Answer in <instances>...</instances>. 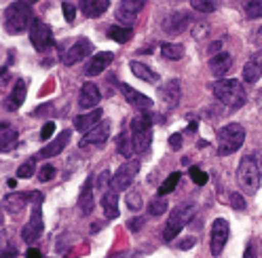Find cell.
I'll return each instance as SVG.
<instances>
[{
    "mask_svg": "<svg viewBox=\"0 0 262 258\" xmlns=\"http://www.w3.org/2000/svg\"><path fill=\"white\" fill-rule=\"evenodd\" d=\"M34 15H32V5L28 3H11L5 9V30L7 34H21L24 30L32 28Z\"/></svg>",
    "mask_w": 262,
    "mask_h": 258,
    "instance_id": "6da1fadb",
    "label": "cell"
},
{
    "mask_svg": "<svg viewBox=\"0 0 262 258\" xmlns=\"http://www.w3.org/2000/svg\"><path fill=\"white\" fill-rule=\"evenodd\" d=\"M211 91H214V95L224 106L233 108V110H237L245 104V89L241 85V80H237V78L216 80V83L211 85Z\"/></svg>",
    "mask_w": 262,
    "mask_h": 258,
    "instance_id": "7a4b0ae2",
    "label": "cell"
},
{
    "mask_svg": "<svg viewBox=\"0 0 262 258\" xmlns=\"http://www.w3.org/2000/svg\"><path fill=\"white\" fill-rule=\"evenodd\" d=\"M260 180H262V174H260V165H258L256 157L254 155L243 157L237 167V182H239L241 190L245 195H256L260 188Z\"/></svg>",
    "mask_w": 262,
    "mask_h": 258,
    "instance_id": "3957f363",
    "label": "cell"
},
{
    "mask_svg": "<svg viewBox=\"0 0 262 258\" xmlns=\"http://www.w3.org/2000/svg\"><path fill=\"white\" fill-rule=\"evenodd\" d=\"M245 140V129L239 123H228L218 132V155L220 157H228L237 153L243 146Z\"/></svg>",
    "mask_w": 262,
    "mask_h": 258,
    "instance_id": "277c9868",
    "label": "cell"
},
{
    "mask_svg": "<svg viewBox=\"0 0 262 258\" xmlns=\"http://www.w3.org/2000/svg\"><path fill=\"white\" fill-rule=\"evenodd\" d=\"M192 214H194V203H188L186 201V203L176 205V209L169 214V220L165 224V229H163V239H165V241H173L180 235V231H182L186 224L190 222Z\"/></svg>",
    "mask_w": 262,
    "mask_h": 258,
    "instance_id": "5b68a950",
    "label": "cell"
},
{
    "mask_svg": "<svg viewBox=\"0 0 262 258\" xmlns=\"http://www.w3.org/2000/svg\"><path fill=\"white\" fill-rule=\"evenodd\" d=\"M40 205H42V192H34V201H32V214H30V220L24 224L21 229V239L26 244H36L42 235V214H40Z\"/></svg>",
    "mask_w": 262,
    "mask_h": 258,
    "instance_id": "8992f818",
    "label": "cell"
},
{
    "mask_svg": "<svg viewBox=\"0 0 262 258\" xmlns=\"http://www.w3.org/2000/svg\"><path fill=\"white\" fill-rule=\"evenodd\" d=\"M30 42L34 45V49L40 51V53L53 49L55 47V36H53L51 26H47L40 19H34V24H32V28H30Z\"/></svg>",
    "mask_w": 262,
    "mask_h": 258,
    "instance_id": "52a82bcc",
    "label": "cell"
},
{
    "mask_svg": "<svg viewBox=\"0 0 262 258\" xmlns=\"http://www.w3.org/2000/svg\"><path fill=\"white\" fill-rule=\"evenodd\" d=\"M138 171H140V161H136V159L125 161V163H123V165L117 169V174L112 176L110 186H112L114 190H117V192L127 190L131 184H134V180H136Z\"/></svg>",
    "mask_w": 262,
    "mask_h": 258,
    "instance_id": "ba28073f",
    "label": "cell"
},
{
    "mask_svg": "<svg viewBox=\"0 0 262 258\" xmlns=\"http://www.w3.org/2000/svg\"><path fill=\"white\" fill-rule=\"evenodd\" d=\"M91 51H93V45H91L89 38H76V40L68 47V51H63L61 61L66 63V66H74V63L87 59V57L91 55Z\"/></svg>",
    "mask_w": 262,
    "mask_h": 258,
    "instance_id": "9c48e42d",
    "label": "cell"
},
{
    "mask_svg": "<svg viewBox=\"0 0 262 258\" xmlns=\"http://www.w3.org/2000/svg\"><path fill=\"white\" fill-rule=\"evenodd\" d=\"M228 233H231V229H228V222L224 218H216L214 222H211V237H209V248H211V254L214 256H220L226 241H228Z\"/></svg>",
    "mask_w": 262,
    "mask_h": 258,
    "instance_id": "30bf717a",
    "label": "cell"
},
{
    "mask_svg": "<svg viewBox=\"0 0 262 258\" xmlns=\"http://www.w3.org/2000/svg\"><path fill=\"white\" fill-rule=\"evenodd\" d=\"M142 9H144V3H142V0H123L114 15H117V22H119L121 26L131 28V26L136 24L138 13H140Z\"/></svg>",
    "mask_w": 262,
    "mask_h": 258,
    "instance_id": "8fae6325",
    "label": "cell"
},
{
    "mask_svg": "<svg viewBox=\"0 0 262 258\" xmlns=\"http://www.w3.org/2000/svg\"><path fill=\"white\" fill-rule=\"evenodd\" d=\"M190 26V15L184 13V11H176V13H169L165 19H163V32L165 34H182V32Z\"/></svg>",
    "mask_w": 262,
    "mask_h": 258,
    "instance_id": "7c38bea8",
    "label": "cell"
},
{
    "mask_svg": "<svg viewBox=\"0 0 262 258\" xmlns=\"http://www.w3.org/2000/svg\"><path fill=\"white\" fill-rule=\"evenodd\" d=\"M110 136V123L108 121H102L100 125H95L91 132H87L80 140V148H87V146H100L104 144Z\"/></svg>",
    "mask_w": 262,
    "mask_h": 258,
    "instance_id": "4fadbf2b",
    "label": "cell"
},
{
    "mask_svg": "<svg viewBox=\"0 0 262 258\" xmlns=\"http://www.w3.org/2000/svg\"><path fill=\"white\" fill-rule=\"evenodd\" d=\"M102 100V93L97 89L95 83H85L80 87V95H78V106L83 110H95L97 104Z\"/></svg>",
    "mask_w": 262,
    "mask_h": 258,
    "instance_id": "5bb4252c",
    "label": "cell"
},
{
    "mask_svg": "<svg viewBox=\"0 0 262 258\" xmlns=\"http://www.w3.org/2000/svg\"><path fill=\"white\" fill-rule=\"evenodd\" d=\"M119 89H121V93L125 95V100H127L131 106H134V108H140V110H148V108H152V100L148 98V95L140 93L138 89H134L131 85L121 83Z\"/></svg>",
    "mask_w": 262,
    "mask_h": 258,
    "instance_id": "9a60e30c",
    "label": "cell"
},
{
    "mask_svg": "<svg viewBox=\"0 0 262 258\" xmlns=\"http://www.w3.org/2000/svg\"><path fill=\"white\" fill-rule=\"evenodd\" d=\"M114 55L110 51H100V53H95L89 61H87V66H85V76H97V74H102L110 63H112Z\"/></svg>",
    "mask_w": 262,
    "mask_h": 258,
    "instance_id": "2e32d148",
    "label": "cell"
},
{
    "mask_svg": "<svg viewBox=\"0 0 262 258\" xmlns=\"http://www.w3.org/2000/svg\"><path fill=\"white\" fill-rule=\"evenodd\" d=\"M102 117H104L102 108L89 110L87 115H78V117H74V129H76V132H80V134H87V132H91L95 125L102 123Z\"/></svg>",
    "mask_w": 262,
    "mask_h": 258,
    "instance_id": "e0dca14e",
    "label": "cell"
},
{
    "mask_svg": "<svg viewBox=\"0 0 262 258\" xmlns=\"http://www.w3.org/2000/svg\"><path fill=\"white\" fill-rule=\"evenodd\" d=\"M70 129H66V132H61L55 140H51L47 144V146H42L40 148V153H38V157L40 159H51V157H57L66 146H68V142H70Z\"/></svg>",
    "mask_w": 262,
    "mask_h": 258,
    "instance_id": "ac0fdd59",
    "label": "cell"
},
{
    "mask_svg": "<svg viewBox=\"0 0 262 258\" xmlns=\"http://www.w3.org/2000/svg\"><path fill=\"white\" fill-rule=\"evenodd\" d=\"M34 192L36 190H32V192H13V195L5 197V207L9 209L11 214H17L28 203L34 201Z\"/></svg>",
    "mask_w": 262,
    "mask_h": 258,
    "instance_id": "d6986e66",
    "label": "cell"
},
{
    "mask_svg": "<svg viewBox=\"0 0 262 258\" xmlns=\"http://www.w3.org/2000/svg\"><path fill=\"white\" fill-rule=\"evenodd\" d=\"M78 207L83 214H91L93 207H95V199H93V178L85 180V184L80 186V192H78Z\"/></svg>",
    "mask_w": 262,
    "mask_h": 258,
    "instance_id": "ffe728a7",
    "label": "cell"
},
{
    "mask_svg": "<svg viewBox=\"0 0 262 258\" xmlns=\"http://www.w3.org/2000/svg\"><path fill=\"white\" fill-rule=\"evenodd\" d=\"M102 207H104V214L108 220L119 218V192L114 190L112 186H108L102 195Z\"/></svg>",
    "mask_w": 262,
    "mask_h": 258,
    "instance_id": "44dd1931",
    "label": "cell"
},
{
    "mask_svg": "<svg viewBox=\"0 0 262 258\" xmlns=\"http://www.w3.org/2000/svg\"><path fill=\"white\" fill-rule=\"evenodd\" d=\"M161 100L167 104V108H176L180 104V80L171 78L161 87Z\"/></svg>",
    "mask_w": 262,
    "mask_h": 258,
    "instance_id": "7402d4cb",
    "label": "cell"
},
{
    "mask_svg": "<svg viewBox=\"0 0 262 258\" xmlns=\"http://www.w3.org/2000/svg\"><path fill=\"white\" fill-rule=\"evenodd\" d=\"M231 66H233V57L228 55L226 51H220L218 55H214L209 59V70H211V74L214 76H224L228 70H231Z\"/></svg>",
    "mask_w": 262,
    "mask_h": 258,
    "instance_id": "603a6c76",
    "label": "cell"
},
{
    "mask_svg": "<svg viewBox=\"0 0 262 258\" xmlns=\"http://www.w3.org/2000/svg\"><path fill=\"white\" fill-rule=\"evenodd\" d=\"M260 76H262V51H258L243 66V80H245V83H256Z\"/></svg>",
    "mask_w": 262,
    "mask_h": 258,
    "instance_id": "cb8c5ba5",
    "label": "cell"
},
{
    "mask_svg": "<svg viewBox=\"0 0 262 258\" xmlns=\"http://www.w3.org/2000/svg\"><path fill=\"white\" fill-rule=\"evenodd\" d=\"M26 91H28L26 80H24V78H19L17 83H15V87H13L11 95L5 100V108H7V110H17V108L24 104V100H26Z\"/></svg>",
    "mask_w": 262,
    "mask_h": 258,
    "instance_id": "d4e9b609",
    "label": "cell"
},
{
    "mask_svg": "<svg viewBox=\"0 0 262 258\" xmlns=\"http://www.w3.org/2000/svg\"><path fill=\"white\" fill-rule=\"evenodd\" d=\"M78 7L85 13V17H100L102 13L108 11L110 0H83Z\"/></svg>",
    "mask_w": 262,
    "mask_h": 258,
    "instance_id": "484cf974",
    "label": "cell"
},
{
    "mask_svg": "<svg viewBox=\"0 0 262 258\" xmlns=\"http://www.w3.org/2000/svg\"><path fill=\"white\" fill-rule=\"evenodd\" d=\"M129 68H131V72H134L138 78L146 80V83H150V85H157V83H159V74H157L150 66H146V63H142V61H131Z\"/></svg>",
    "mask_w": 262,
    "mask_h": 258,
    "instance_id": "4316f807",
    "label": "cell"
},
{
    "mask_svg": "<svg viewBox=\"0 0 262 258\" xmlns=\"http://www.w3.org/2000/svg\"><path fill=\"white\" fill-rule=\"evenodd\" d=\"M161 55H163V59L178 61V59L184 57V47L182 45H176V42H163L161 45Z\"/></svg>",
    "mask_w": 262,
    "mask_h": 258,
    "instance_id": "83f0119b",
    "label": "cell"
},
{
    "mask_svg": "<svg viewBox=\"0 0 262 258\" xmlns=\"http://www.w3.org/2000/svg\"><path fill=\"white\" fill-rule=\"evenodd\" d=\"M131 138H134V148H136V153L144 155V153H148L150 144H152V129H148V132L134 134Z\"/></svg>",
    "mask_w": 262,
    "mask_h": 258,
    "instance_id": "f1b7e54d",
    "label": "cell"
},
{
    "mask_svg": "<svg viewBox=\"0 0 262 258\" xmlns=\"http://www.w3.org/2000/svg\"><path fill=\"white\" fill-rule=\"evenodd\" d=\"M131 36H134V30L131 28H125V26H110L108 28V38H112L114 42L125 45L131 40Z\"/></svg>",
    "mask_w": 262,
    "mask_h": 258,
    "instance_id": "f546056e",
    "label": "cell"
},
{
    "mask_svg": "<svg viewBox=\"0 0 262 258\" xmlns=\"http://www.w3.org/2000/svg\"><path fill=\"white\" fill-rule=\"evenodd\" d=\"M152 129V117L146 115V112H140L131 119V134H140V132H148Z\"/></svg>",
    "mask_w": 262,
    "mask_h": 258,
    "instance_id": "4dcf8cb0",
    "label": "cell"
},
{
    "mask_svg": "<svg viewBox=\"0 0 262 258\" xmlns=\"http://www.w3.org/2000/svg\"><path fill=\"white\" fill-rule=\"evenodd\" d=\"M117 153L123 155L125 159H129L131 155L136 153V148H134V138H131L129 134L123 132V134L117 138Z\"/></svg>",
    "mask_w": 262,
    "mask_h": 258,
    "instance_id": "1f68e13d",
    "label": "cell"
},
{
    "mask_svg": "<svg viewBox=\"0 0 262 258\" xmlns=\"http://www.w3.org/2000/svg\"><path fill=\"white\" fill-rule=\"evenodd\" d=\"M17 142V132L13 127H9L7 123H3V132H0V144H3V153L11 150Z\"/></svg>",
    "mask_w": 262,
    "mask_h": 258,
    "instance_id": "d6a6232c",
    "label": "cell"
},
{
    "mask_svg": "<svg viewBox=\"0 0 262 258\" xmlns=\"http://www.w3.org/2000/svg\"><path fill=\"white\" fill-rule=\"evenodd\" d=\"M243 13L248 19H258L262 17V0H250L243 5Z\"/></svg>",
    "mask_w": 262,
    "mask_h": 258,
    "instance_id": "836d02e7",
    "label": "cell"
},
{
    "mask_svg": "<svg viewBox=\"0 0 262 258\" xmlns=\"http://www.w3.org/2000/svg\"><path fill=\"white\" fill-rule=\"evenodd\" d=\"M180 171H173V174H169L167 178H165V182H163L161 186H159V197H163V195H167V192H171L176 186H178V182H180Z\"/></svg>",
    "mask_w": 262,
    "mask_h": 258,
    "instance_id": "e575fe53",
    "label": "cell"
},
{
    "mask_svg": "<svg viewBox=\"0 0 262 258\" xmlns=\"http://www.w3.org/2000/svg\"><path fill=\"white\" fill-rule=\"evenodd\" d=\"M34 171H36V159H28L26 163H21L19 165V169H17V178H32L34 176Z\"/></svg>",
    "mask_w": 262,
    "mask_h": 258,
    "instance_id": "d590c367",
    "label": "cell"
},
{
    "mask_svg": "<svg viewBox=\"0 0 262 258\" xmlns=\"http://www.w3.org/2000/svg\"><path fill=\"white\" fill-rule=\"evenodd\" d=\"M167 212V201L163 199V197H157L148 203V214L150 216H161V214H165Z\"/></svg>",
    "mask_w": 262,
    "mask_h": 258,
    "instance_id": "8d00e7d4",
    "label": "cell"
},
{
    "mask_svg": "<svg viewBox=\"0 0 262 258\" xmlns=\"http://www.w3.org/2000/svg\"><path fill=\"white\" fill-rule=\"evenodd\" d=\"M127 207L131 209V212H138V209H142V192L140 190H131L127 199H125Z\"/></svg>",
    "mask_w": 262,
    "mask_h": 258,
    "instance_id": "74e56055",
    "label": "cell"
},
{
    "mask_svg": "<svg viewBox=\"0 0 262 258\" xmlns=\"http://www.w3.org/2000/svg\"><path fill=\"white\" fill-rule=\"evenodd\" d=\"M190 7L194 11H199V13H211V11H216V3H207V0H192Z\"/></svg>",
    "mask_w": 262,
    "mask_h": 258,
    "instance_id": "f35d334b",
    "label": "cell"
},
{
    "mask_svg": "<svg viewBox=\"0 0 262 258\" xmlns=\"http://www.w3.org/2000/svg\"><path fill=\"white\" fill-rule=\"evenodd\" d=\"M188 174H190V178H192V182H194V184L203 186V184L207 182V174H205L203 169H199V167H190V169H188Z\"/></svg>",
    "mask_w": 262,
    "mask_h": 258,
    "instance_id": "ab89813d",
    "label": "cell"
},
{
    "mask_svg": "<svg viewBox=\"0 0 262 258\" xmlns=\"http://www.w3.org/2000/svg\"><path fill=\"white\" fill-rule=\"evenodd\" d=\"M61 11H63V17L68 24H74L76 19V7L72 3H61Z\"/></svg>",
    "mask_w": 262,
    "mask_h": 258,
    "instance_id": "60d3db41",
    "label": "cell"
},
{
    "mask_svg": "<svg viewBox=\"0 0 262 258\" xmlns=\"http://www.w3.org/2000/svg\"><path fill=\"white\" fill-rule=\"evenodd\" d=\"M55 176V167L53 165H42L40 169H38V180L40 182H49Z\"/></svg>",
    "mask_w": 262,
    "mask_h": 258,
    "instance_id": "b9f144b4",
    "label": "cell"
},
{
    "mask_svg": "<svg viewBox=\"0 0 262 258\" xmlns=\"http://www.w3.org/2000/svg\"><path fill=\"white\" fill-rule=\"evenodd\" d=\"M228 201H231V205L235 209H245V199H243V195H239V192H231V195H228Z\"/></svg>",
    "mask_w": 262,
    "mask_h": 258,
    "instance_id": "7bdbcfd3",
    "label": "cell"
},
{
    "mask_svg": "<svg viewBox=\"0 0 262 258\" xmlns=\"http://www.w3.org/2000/svg\"><path fill=\"white\" fill-rule=\"evenodd\" d=\"M53 132H55V123L53 121H49V123H45V127H42V132H40V140H49L53 136Z\"/></svg>",
    "mask_w": 262,
    "mask_h": 258,
    "instance_id": "ee69618b",
    "label": "cell"
},
{
    "mask_svg": "<svg viewBox=\"0 0 262 258\" xmlns=\"http://www.w3.org/2000/svg\"><path fill=\"white\" fill-rule=\"evenodd\" d=\"M169 146H171L173 150H180V148H182V134H173V136H169Z\"/></svg>",
    "mask_w": 262,
    "mask_h": 258,
    "instance_id": "f6af8a7d",
    "label": "cell"
},
{
    "mask_svg": "<svg viewBox=\"0 0 262 258\" xmlns=\"http://www.w3.org/2000/svg\"><path fill=\"white\" fill-rule=\"evenodd\" d=\"M194 244H196V239H194V237H186V239L180 241L178 246H180V250H188V248H192Z\"/></svg>",
    "mask_w": 262,
    "mask_h": 258,
    "instance_id": "bcb514c9",
    "label": "cell"
},
{
    "mask_svg": "<svg viewBox=\"0 0 262 258\" xmlns=\"http://www.w3.org/2000/svg\"><path fill=\"white\" fill-rule=\"evenodd\" d=\"M252 40H254V45L258 47V49L262 51V26H260V28H258V30L254 32V36H252Z\"/></svg>",
    "mask_w": 262,
    "mask_h": 258,
    "instance_id": "7dc6e473",
    "label": "cell"
},
{
    "mask_svg": "<svg viewBox=\"0 0 262 258\" xmlns=\"http://www.w3.org/2000/svg\"><path fill=\"white\" fill-rule=\"evenodd\" d=\"M108 178H110V171H102V176L97 178V186H100L102 190H106V182H108Z\"/></svg>",
    "mask_w": 262,
    "mask_h": 258,
    "instance_id": "c3c4849f",
    "label": "cell"
},
{
    "mask_svg": "<svg viewBox=\"0 0 262 258\" xmlns=\"http://www.w3.org/2000/svg\"><path fill=\"white\" fill-rule=\"evenodd\" d=\"M142 227H144V220H142V218H134V220L129 222V229L134 231V233H136V231H140Z\"/></svg>",
    "mask_w": 262,
    "mask_h": 258,
    "instance_id": "681fc988",
    "label": "cell"
},
{
    "mask_svg": "<svg viewBox=\"0 0 262 258\" xmlns=\"http://www.w3.org/2000/svg\"><path fill=\"white\" fill-rule=\"evenodd\" d=\"M243 258H256V248H254V244H250L248 248H245V254H243Z\"/></svg>",
    "mask_w": 262,
    "mask_h": 258,
    "instance_id": "f907efd6",
    "label": "cell"
},
{
    "mask_svg": "<svg viewBox=\"0 0 262 258\" xmlns=\"http://www.w3.org/2000/svg\"><path fill=\"white\" fill-rule=\"evenodd\" d=\"M26 258H42V254H40L36 248H30L28 254H26Z\"/></svg>",
    "mask_w": 262,
    "mask_h": 258,
    "instance_id": "816d5d0a",
    "label": "cell"
},
{
    "mask_svg": "<svg viewBox=\"0 0 262 258\" xmlns=\"http://www.w3.org/2000/svg\"><path fill=\"white\" fill-rule=\"evenodd\" d=\"M15 256H17V252H15L13 248H5L3 250V258H15Z\"/></svg>",
    "mask_w": 262,
    "mask_h": 258,
    "instance_id": "f5cc1de1",
    "label": "cell"
},
{
    "mask_svg": "<svg viewBox=\"0 0 262 258\" xmlns=\"http://www.w3.org/2000/svg\"><path fill=\"white\" fill-rule=\"evenodd\" d=\"M51 108H53L51 104H47V106H42V108H36L34 115H45V112H51Z\"/></svg>",
    "mask_w": 262,
    "mask_h": 258,
    "instance_id": "db71d44e",
    "label": "cell"
}]
</instances>
